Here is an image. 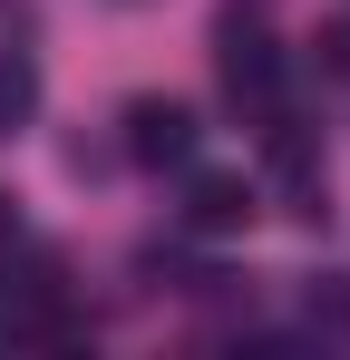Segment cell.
Returning a JSON list of instances; mask_svg holds the SVG:
<instances>
[{
    "label": "cell",
    "instance_id": "obj_5",
    "mask_svg": "<svg viewBox=\"0 0 350 360\" xmlns=\"http://www.w3.org/2000/svg\"><path fill=\"white\" fill-rule=\"evenodd\" d=\"M321 59H331V68H350V20L331 30V39H321Z\"/></svg>",
    "mask_w": 350,
    "mask_h": 360
},
{
    "label": "cell",
    "instance_id": "obj_3",
    "mask_svg": "<svg viewBox=\"0 0 350 360\" xmlns=\"http://www.w3.org/2000/svg\"><path fill=\"white\" fill-rule=\"evenodd\" d=\"M253 224V185L243 176H195L185 185V234H243Z\"/></svg>",
    "mask_w": 350,
    "mask_h": 360
},
{
    "label": "cell",
    "instance_id": "obj_6",
    "mask_svg": "<svg viewBox=\"0 0 350 360\" xmlns=\"http://www.w3.org/2000/svg\"><path fill=\"white\" fill-rule=\"evenodd\" d=\"M117 10H146V0H117Z\"/></svg>",
    "mask_w": 350,
    "mask_h": 360
},
{
    "label": "cell",
    "instance_id": "obj_4",
    "mask_svg": "<svg viewBox=\"0 0 350 360\" xmlns=\"http://www.w3.org/2000/svg\"><path fill=\"white\" fill-rule=\"evenodd\" d=\"M30 117H39V68L30 49H0V136H20Z\"/></svg>",
    "mask_w": 350,
    "mask_h": 360
},
{
    "label": "cell",
    "instance_id": "obj_2",
    "mask_svg": "<svg viewBox=\"0 0 350 360\" xmlns=\"http://www.w3.org/2000/svg\"><path fill=\"white\" fill-rule=\"evenodd\" d=\"M117 127H127L117 146H127L136 166H195V136H205L185 98H127V117H117Z\"/></svg>",
    "mask_w": 350,
    "mask_h": 360
},
{
    "label": "cell",
    "instance_id": "obj_1",
    "mask_svg": "<svg viewBox=\"0 0 350 360\" xmlns=\"http://www.w3.org/2000/svg\"><path fill=\"white\" fill-rule=\"evenodd\" d=\"M214 78H224V98L243 108V117H263V108H283V49H273V30L233 10L224 30H214Z\"/></svg>",
    "mask_w": 350,
    "mask_h": 360
}]
</instances>
